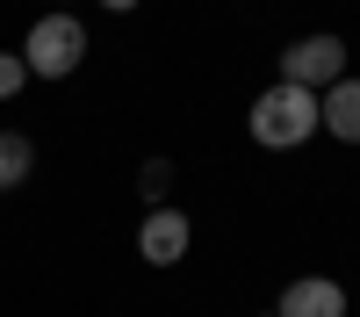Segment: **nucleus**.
<instances>
[{"instance_id": "1", "label": "nucleus", "mask_w": 360, "mask_h": 317, "mask_svg": "<svg viewBox=\"0 0 360 317\" xmlns=\"http://www.w3.org/2000/svg\"><path fill=\"white\" fill-rule=\"evenodd\" d=\"M245 130H252V144H259V152H303V144L317 137V94H310V86L274 79V86H266V94L252 101Z\"/></svg>"}, {"instance_id": "5", "label": "nucleus", "mask_w": 360, "mask_h": 317, "mask_svg": "<svg viewBox=\"0 0 360 317\" xmlns=\"http://www.w3.org/2000/svg\"><path fill=\"white\" fill-rule=\"evenodd\" d=\"M274 317H346V288H339L332 274H295V281L281 288Z\"/></svg>"}, {"instance_id": "3", "label": "nucleus", "mask_w": 360, "mask_h": 317, "mask_svg": "<svg viewBox=\"0 0 360 317\" xmlns=\"http://www.w3.org/2000/svg\"><path fill=\"white\" fill-rule=\"evenodd\" d=\"M281 79L324 94L332 79H346V44H339V37H295V44L281 51Z\"/></svg>"}, {"instance_id": "4", "label": "nucleus", "mask_w": 360, "mask_h": 317, "mask_svg": "<svg viewBox=\"0 0 360 317\" xmlns=\"http://www.w3.org/2000/svg\"><path fill=\"white\" fill-rule=\"evenodd\" d=\"M195 245V224L173 209V202H152V216L137 224V252H144V267H180Z\"/></svg>"}, {"instance_id": "6", "label": "nucleus", "mask_w": 360, "mask_h": 317, "mask_svg": "<svg viewBox=\"0 0 360 317\" xmlns=\"http://www.w3.org/2000/svg\"><path fill=\"white\" fill-rule=\"evenodd\" d=\"M317 130H332L339 144H360V79H332L317 94Z\"/></svg>"}, {"instance_id": "2", "label": "nucleus", "mask_w": 360, "mask_h": 317, "mask_svg": "<svg viewBox=\"0 0 360 317\" xmlns=\"http://www.w3.org/2000/svg\"><path fill=\"white\" fill-rule=\"evenodd\" d=\"M22 65L29 79H65L86 65V22L79 15H44V22H29V37H22Z\"/></svg>"}, {"instance_id": "10", "label": "nucleus", "mask_w": 360, "mask_h": 317, "mask_svg": "<svg viewBox=\"0 0 360 317\" xmlns=\"http://www.w3.org/2000/svg\"><path fill=\"white\" fill-rule=\"evenodd\" d=\"M259 317H274V310H259Z\"/></svg>"}, {"instance_id": "7", "label": "nucleus", "mask_w": 360, "mask_h": 317, "mask_svg": "<svg viewBox=\"0 0 360 317\" xmlns=\"http://www.w3.org/2000/svg\"><path fill=\"white\" fill-rule=\"evenodd\" d=\"M29 173H37V144L22 130H0V188H22Z\"/></svg>"}, {"instance_id": "9", "label": "nucleus", "mask_w": 360, "mask_h": 317, "mask_svg": "<svg viewBox=\"0 0 360 317\" xmlns=\"http://www.w3.org/2000/svg\"><path fill=\"white\" fill-rule=\"evenodd\" d=\"M101 8H115V15H130V8H137V0H101Z\"/></svg>"}, {"instance_id": "8", "label": "nucleus", "mask_w": 360, "mask_h": 317, "mask_svg": "<svg viewBox=\"0 0 360 317\" xmlns=\"http://www.w3.org/2000/svg\"><path fill=\"white\" fill-rule=\"evenodd\" d=\"M29 86V65H22V51H0V101H15Z\"/></svg>"}]
</instances>
